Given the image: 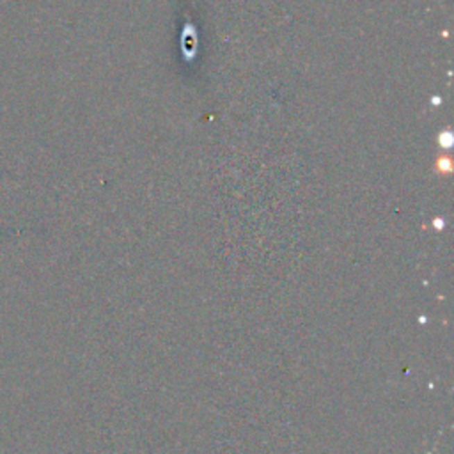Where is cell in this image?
Masks as SVG:
<instances>
[{"label": "cell", "mask_w": 454, "mask_h": 454, "mask_svg": "<svg viewBox=\"0 0 454 454\" xmlns=\"http://www.w3.org/2000/svg\"><path fill=\"white\" fill-rule=\"evenodd\" d=\"M451 171H453L451 160L446 158V156L439 158V162H437V172H439V174H449Z\"/></svg>", "instance_id": "cell-1"}, {"label": "cell", "mask_w": 454, "mask_h": 454, "mask_svg": "<svg viewBox=\"0 0 454 454\" xmlns=\"http://www.w3.org/2000/svg\"><path fill=\"white\" fill-rule=\"evenodd\" d=\"M433 227L437 229V231H442L444 227H446V220L439 219V217H437V219L433 220Z\"/></svg>", "instance_id": "cell-2"}]
</instances>
